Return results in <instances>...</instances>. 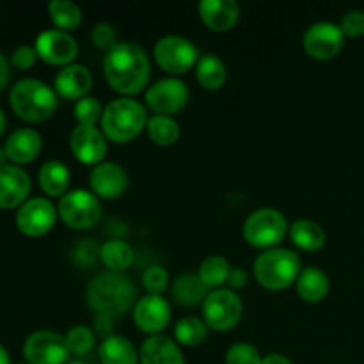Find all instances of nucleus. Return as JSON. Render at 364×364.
I'll use <instances>...</instances> for the list:
<instances>
[{"label":"nucleus","mask_w":364,"mask_h":364,"mask_svg":"<svg viewBox=\"0 0 364 364\" xmlns=\"http://www.w3.org/2000/svg\"><path fill=\"white\" fill-rule=\"evenodd\" d=\"M9 100L14 114L32 123L46 119L57 109L55 91L38 78L18 80L11 89Z\"/></svg>","instance_id":"3"},{"label":"nucleus","mask_w":364,"mask_h":364,"mask_svg":"<svg viewBox=\"0 0 364 364\" xmlns=\"http://www.w3.org/2000/svg\"><path fill=\"white\" fill-rule=\"evenodd\" d=\"M71 151L80 162L96 164L105 156L107 139L96 124H77L70 135Z\"/></svg>","instance_id":"15"},{"label":"nucleus","mask_w":364,"mask_h":364,"mask_svg":"<svg viewBox=\"0 0 364 364\" xmlns=\"http://www.w3.org/2000/svg\"><path fill=\"white\" fill-rule=\"evenodd\" d=\"M36 52L38 57L50 64H66L75 59L78 52L77 39L60 28H46L36 38Z\"/></svg>","instance_id":"14"},{"label":"nucleus","mask_w":364,"mask_h":364,"mask_svg":"<svg viewBox=\"0 0 364 364\" xmlns=\"http://www.w3.org/2000/svg\"><path fill=\"white\" fill-rule=\"evenodd\" d=\"M92 327H95V333H98L103 340L114 336V318H110V316L96 313L95 318H92Z\"/></svg>","instance_id":"41"},{"label":"nucleus","mask_w":364,"mask_h":364,"mask_svg":"<svg viewBox=\"0 0 364 364\" xmlns=\"http://www.w3.org/2000/svg\"><path fill=\"white\" fill-rule=\"evenodd\" d=\"M73 110L78 124H95L103 116L102 103L95 96H84V98L77 100Z\"/></svg>","instance_id":"35"},{"label":"nucleus","mask_w":364,"mask_h":364,"mask_svg":"<svg viewBox=\"0 0 364 364\" xmlns=\"http://www.w3.org/2000/svg\"><path fill=\"white\" fill-rule=\"evenodd\" d=\"M91 38L92 43H95L98 48H103L109 52V50L117 43V32L116 28H114V25L102 21V23H96L95 27H92Z\"/></svg>","instance_id":"38"},{"label":"nucleus","mask_w":364,"mask_h":364,"mask_svg":"<svg viewBox=\"0 0 364 364\" xmlns=\"http://www.w3.org/2000/svg\"><path fill=\"white\" fill-rule=\"evenodd\" d=\"M137 299V287L127 274L103 270L87 284V304L96 313L116 318L124 315Z\"/></svg>","instance_id":"2"},{"label":"nucleus","mask_w":364,"mask_h":364,"mask_svg":"<svg viewBox=\"0 0 364 364\" xmlns=\"http://www.w3.org/2000/svg\"><path fill=\"white\" fill-rule=\"evenodd\" d=\"M329 291V277L318 267H306L297 277V294L306 302H318Z\"/></svg>","instance_id":"24"},{"label":"nucleus","mask_w":364,"mask_h":364,"mask_svg":"<svg viewBox=\"0 0 364 364\" xmlns=\"http://www.w3.org/2000/svg\"><path fill=\"white\" fill-rule=\"evenodd\" d=\"M301 258L287 247H270L255 259V276L269 290H283L297 281L301 274Z\"/></svg>","instance_id":"5"},{"label":"nucleus","mask_w":364,"mask_h":364,"mask_svg":"<svg viewBox=\"0 0 364 364\" xmlns=\"http://www.w3.org/2000/svg\"><path fill=\"white\" fill-rule=\"evenodd\" d=\"M66 343L70 352L73 354L82 355V354H87V352L92 350L95 347V331L87 326H73L70 331H68L66 336Z\"/></svg>","instance_id":"34"},{"label":"nucleus","mask_w":364,"mask_h":364,"mask_svg":"<svg viewBox=\"0 0 364 364\" xmlns=\"http://www.w3.org/2000/svg\"><path fill=\"white\" fill-rule=\"evenodd\" d=\"M25 364H28V363H25Z\"/></svg>","instance_id":"49"},{"label":"nucleus","mask_w":364,"mask_h":364,"mask_svg":"<svg viewBox=\"0 0 364 364\" xmlns=\"http://www.w3.org/2000/svg\"><path fill=\"white\" fill-rule=\"evenodd\" d=\"M89 181L92 191L102 198H117L127 191L128 174L117 162H100L91 171Z\"/></svg>","instance_id":"18"},{"label":"nucleus","mask_w":364,"mask_h":364,"mask_svg":"<svg viewBox=\"0 0 364 364\" xmlns=\"http://www.w3.org/2000/svg\"><path fill=\"white\" fill-rule=\"evenodd\" d=\"M9 63H7L6 55L0 52V91H2L7 85V82H9Z\"/></svg>","instance_id":"43"},{"label":"nucleus","mask_w":364,"mask_h":364,"mask_svg":"<svg viewBox=\"0 0 364 364\" xmlns=\"http://www.w3.org/2000/svg\"><path fill=\"white\" fill-rule=\"evenodd\" d=\"M198 11L205 25L212 31H228L240 16V6L237 0H201Z\"/></svg>","instance_id":"19"},{"label":"nucleus","mask_w":364,"mask_h":364,"mask_svg":"<svg viewBox=\"0 0 364 364\" xmlns=\"http://www.w3.org/2000/svg\"><path fill=\"white\" fill-rule=\"evenodd\" d=\"M262 364H294V363L281 354H269L267 358L262 359Z\"/></svg>","instance_id":"44"},{"label":"nucleus","mask_w":364,"mask_h":364,"mask_svg":"<svg viewBox=\"0 0 364 364\" xmlns=\"http://www.w3.org/2000/svg\"><path fill=\"white\" fill-rule=\"evenodd\" d=\"M48 11L52 21L60 31L78 27L82 21V9L73 0H52L48 4Z\"/></svg>","instance_id":"31"},{"label":"nucleus","mask_w":364,"mask_h":364,"mask_svg":"<svg viewBox=\"0 0 364 364\" xmlns=\"http://www.w3.org/2000/svg\"><path fill=\"white\" fill-rule=\"evenodd\" d=\"M98 354L102 364H137L141 355L135 345L119 334L105 338L100 345Z\"/></svg>","instance_id":"23"},{"label":"nucleus","mask_w":364,"mask_h":364,"mask_svg":"<svg viewBox=\"0 0 364 364\" xmlns=\"http://www.w3.org/2000/svg\"><path fill=\"white\" fill-rule=\"evenodd\" d=\"M141 364H185V359L169 336L151 334L141 345Z\"/></svg>","instance_id":"22"},{"label":"nucleus","mask_w":364,"mask_h":364,"mask_svg":"<svg viewBox=\"0 0 364 364\" xmlns=\"http://www.w3.org/2000/svg\"><path fill=\"white\" fill-rule=\"evenodd\" d=\"M258 348L245 341L231 345L226 352V364H262Z\"/></svg>","instance_id":"36"},{"label":"nucleus","mask_w":364,"mask_h":364,"mask_svg":"<svg viewBox=\"0 0 364 364\" xmlns=\"http://www.w3.org/2000/svg\"><path fill=\"white\" fill-rule=\"evenodd\" d=\"M6 127H7V119H6V114H4V110L0 109V135L6 132Z\"/></svg>","instance_id":"46"},{"label":"nucleus","mask_w":364,"mask_h":364,"mask_svg":"<svg viewBox=\"0 0 364 364\" xmlns=\"http://www.w3.org/2000/svg\"><path fill=\"white\" fill-rule=\"evenodd\" d=\"M343 31L333 21H316L304 32V48L315 59H331L343 46Z\"/></svg>","instance_id":"13"},{"label":"nucleus","mask_w":364,"mask_h":364,"mask_svg":"<svg viewBox=\"0 0 364 364\" xmlns=\"http://www.w3.org/2000/svg\"><path fill=\"white\" fill-rule=\"evenodd\" d=\"M31 192V178L21 167L6 164L0 167V208H16L23 205Z\"/></svg>","instance_id":"17"},{"label":"nucleus","mask_w":364,"mask_h":364,"mask_svg":"<svg viewBox=\"0 0 364 364\" xmlns=\"http://www.w3.org/2000/svg\"><path fill=\"white\" fill-rule=\"evenodd\" d=\"M36 59H38V52H36V48H32L28 45H20L14 50L13 55H11L13 64L16 68H20V70H28L36 63Z\"/></svg>","instance_id":"40"},{"label":"nucleus","mask_w":364,"mask_h":364,"mask_svg":"<svg viewBox=\"0 0 364 364\" xmlns=\"http://www.w3.org/2000/svg\"><path fill=\"white\" fill-rule=\"evenodd\" d=\"M103 70L116 91L135 95L148 84L149 57L135 41H119L105 53Z\"/></svg>","instance_id":"1"},{"label":"nucleus","mask_w":364,"mask_h":364,"mask_svg":"<svg viewBox=\"0 0 364 364\" xmlns=\"http://www.w3.org/2000/svg\"><path fill=\"white\" fill-rule=\"evenodd\" d=\"M287 217L276 208H258L244 223V237L255 247H274L287 233Z\"/></svg>","instance_id":"6"},{"label":"nucleus","mask_w":364,"mask_h":364,"mask_svg":"<svg viewBox=\"0 0 364 364\" xmlns=\"http://www.w3.org/2000/svg\"><path fill=\"white\" fill-rule=\"evenodd\" d=\"M43 148V139L32 128H18L7 137L6 153L7 159L14 164L32 162Z\"/></svg>","instance_id":"21"},{"label":"nucleus","mask_w":364,"mask_h":364,"mask_svg":"<svg viewBox=\"0 0 364 364\" xmlns=\"http://www.w3.org/2000/svg\"><path fill=\"white\" fill-rule=\"evenodd\" d=\"M66 364H85L84 361H78V359H75V361H68Z\"/></svg>","instance_id":"48"},{"label":"nucleus","mask_w":364,"mask_h":364,"mask_svg":"<svg viewBox=\"0 0 364 364\" xmlns=\"http://www.w3.org/2000/svg\"><path fill=\"white\" fill-rule=\"evenodd\" d=\"M153 55L159 66L169 73H183L198 63V48L191 39L167 34L155 43Z\"/></svg>","instance_id":"9"},{"label":"nucleus","mask_w":364,"mask_h":364,"mask_svg":"<svg viewBox=\"0 0 364 364\" xmlns=\"http://www.w3.org/2000/svg\"><path fill=\"white\" fill-rule=\"evenodd\" d=\"M0 364H11L9 354H7V350L2 347V345H0Z\"/></svg>","instance_id":"45"},{"label":"nucleus","mask_w":364,"mask_h":364,"mask_svg":"<svg viewBox=\"0 0 364 364\" xmlns=\"http://www.w3.org/2000/svg\"><path fill=\"white\" fill-rule=\"evenodd\" d=\"M244 304L240 297L230 288H217L206 295L203 302V315L206 326L217 331H228L242 318Z\"/></svg>","instance_id":"8"},{"label":"nucleus","mask_w":364,"mask_h":364,"mask_svg":"<svg viewBox=\"0 0 364 364\" xmlns=\"http://www.w3.org/2000/svg\"><path fill=\"white\" fill-rule=\"evenodd\" d=\"M188 96H191V92H188L187 84L183 80L167 77L160 78L155 84L149 85L148 91H146V102L156 114L169 116V114L183 109L185 103L188 102Z\"/></svg>","instance_id":"12"},{"label":"nucleus","mask_w":364,"mask_h":364,"mask_svg":"<svg viewBox=\"0 0 364 364\" xmlns=\"http://www.w3.org/2000/svg\"><path fill=\"white\" fill-rule=\"evenodd\" d=\"M206 334H208V326L203 322L198 316H183L178 320L176 327H174V336L180 343L194 347L205 341Z\"/></svg>","instance_id":"33"},{"label":"nucleus","mask_w":364,"mask_h":364,"mask_svg":"<svg viewBox=\"0 0 364 364\" xmlns=\"http://www.w3.org/2000/svg\"><path fill=\"white\" fill-rule=\"evenodd\" d=\"M208 295V287L203 283L199 274L185 272L178 276L173 283V297L183 306H196L205 302Z\"/></svg>","instance_id":"26"},{"label":"nucleus","mask_w":364,"mask_h":364,"mask_svg":"<svg viewBox=\"0 0 364 364\" xmlns=\"http://www.w3.org/2000/svg\"><path fill=\"white\" fill-rule=\"evenodd\" d=\"M148 123L146 107L128 96H119L107 103L102 116V128L109 139L116 142H127L137 137Z\"/></svg>","instance_id":"4"},{"label":"nucleus","mask_w":364,"mask_h":364,"mask_svg":"<svg viewBox=\"0 0 364 364\" xmlns=\"http://www.w3.org/2000/svg\"><path fill=\"white\" fill-rule=\"evenodd\" d=\"M68 354L66 338L53 331H36L23 343V355L28 364H66Z\"/></svg>","instance_id":"10"},{"label":"nucleus","mask_w":364,"mask_h":364,"mask_svg":"<svg viewBox=\"0 0 364 364\" xmlns=\"http://www.w3.org/2000/svg\"><path fill=\"white\" fill-rule=\"evenodd\" d=\"M91 85L92 75L84 64H68L55 75V91L64 98H84Z\"/></svg>","instance_id":"20"},{"label":"nucleus","mask_w":364,"mask_h":364,"mask_svg":"<svg viewBox=\"0 0 364 364\" xmlns=\"http://www.w3.org/2000/svg\"><path fill=\"white\" fill-rule=\"evenodd\" d=\"M57 210L50 199L32 198L20 206L16 213V226L27 237H41L55 224Z\"/></svg>","instance_id":"11"},{"label":"nucleus","mask_w":364,"mask_h":364,"mask_svg":"<svg viewBox=\"0 0 364 364\" xmlns=\"http://www.w3.org/2000/svg\"><path fill=\"white\" fill-rule=\"evenodd\" d=\"M341 31L347 36H361L364 34V11L350 9L341 18Z\"/></svg>","instance_id":"39"},{"label":"nucleus","mask_w":364,"mask_h":364,"mask_svg":"<svg viewBox=\"0 0 364 364\" xmlns=\"http://www.w3.org/2000/svg\"><path fill=\"white\" fill-rule=\"evenodd\" d=\"M146 128H148V134L153 142L160 146L174 144L180 137V127H178L176 119L166 116V114H155V116L148 117Z\"/></svg>","instance_id":"30"},{"label":"nucleus","mask_w":364,"mask_h":364,"mask_svg":"<svg viewBox=\"0 0 364 364\" xmlns=\"http://www.w3.org/2000/svg\"><path fill=\"white\" fill-rule=\"evenodd\" d=\"M228 283H230L233 288L244 287V284L247 283V272H245V269H242V267H235V269H231L230 277H228Z\"/></svg>","instance_id":"42"},{"label":"nucleus","mask_w":364,"mask_h":364,"mask_svg":"<svg viewBox=\"0 0 364 364\" xmlns=\"http://www.w3.org/2000/svg\"><path fill=\"white\" fill-rule=\"evenodd\" d=\"M100 256H102L103 263L109 267V270L121 272L134 262V249L128 242L121 240V238H112L100 247Z\"/></svg>","instance_id":"29"},{"label":"nucleus","mask_w":364,"mask_h":364,"mask_svg":"<svg viewBox=\"0 0 364 364\" xmlns=\"http://www.w3.org/2000/svg\"><path fill=\"white\" fill-rule=\"evenodd\" d=\"M167 283H169L167 270L160 265L149 267V269H146L144 276H142V284H144L149 294L160 295L167 288Z\"/></svg>","instance_id":"37"},{"label":"nucleus","mask_w":364,"mask_h":364,"mask_svg":"<svg viewBox=\"0 0 364 364\" xmlns=\"http://www.w3.org/2000/svg\"><path fill=\"white\" fill-rule=\"evenodd\" d=\"M39 185L43 191L48 196H60L63 198L66 194L68 187H70V169L60 160H48L41 166L38 174Z\"/></svg>","instance_id":"25"},{"label":"nucleus","mask_w":364,"mask_h":364,"mask_svg":"<svg viewBox=\"0 0 364 364\" xmlns=\"http://www.w3.org/2000/svg\"><path fill=\"white\" fill-rule=\"evenodd\" d=\"M57 212L64 223L75 230H87L95 226L102 217V203L98 196L84 188H75L66 192L59 199Z\"/></svg>","instance_id":"7"},{"label":"nucleus","mask_w":364,"mask_h":364,"mask_svg":"<svg viewBox=\"0 0 364 364\" xmlns=\"http://www.w3.org/2000/svg\"><path fill=\"white\" fill-rule=\"evenodd\" d=\"M6 159H7L6 148H2V146H0V167L6 166Z\"/></svg>","instance_id":"47"},{"label":"nucleus","mask_w":364,"mask_h":364,"mask_svg":"<svg viewBox=\"0 0 364 364\" xmlns=\"http://www.w3.org/2000/svg\"><path fill=\"white\" fill-rule=\"evenodd\" d=\"M291 240L304 251H316L326 244V231L311 219H299L290 226Z\"/></svg>","instance_id":"28"},{"label":"nucleus","mask_w":364,"mask_h":364,"mask_svg":"<svg viewBox=\"0 0 364 364\" xmlns=\"http://www.w3.org/2000/svg\"><path fill=\"white\" fill-rule=\"evenodd\" d=\"M134 320L137 327L146 333L156 334L166 329L171 320V306L162 295L148 294L135 302Z\"/></svg>","instance_id":"16"},{"label":"nucleus","mask_w":364,"mask_h":364,"mask_svg":"<svg viewBox=\"0 0 364 364\" xmlns=\"http://www.w3.org/2000/svg\"><path fill=\"white\" fill-rule=\"evenodd\" d=\"M196 77H198L199 84L206 89L223 87L228 78L226 64L215 53H206V55L199 57L196 63Z\"/></svg>","instance_id":"27"},{"label":"nucleus","mask_w":364,"mask_h":364,"mask_svg":"<svg viewBox=\"0 0 364 364\" xmlns=\"http://www.w3.org/2000/svg\"><path fill=\"white\" fill-rule=\"evenodd\" d=\"M231 267L224 256L213 255L208 258L203 259L201 267H199V277L203 279V283L206 287H220L223 283H226L228 277H230Z\"/></svg>","instance_id":"32"}]
</instances>
